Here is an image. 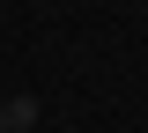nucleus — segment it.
Here are the masks:
<instances>
[{"instance_id": "f257e3e1", "label": "nucleus", "mask_w": 148, "mask_h": 133, "mask_svg": "<svg viewBox=\"0 0 148 133\" xmlns=\"http://www.w3.org/2000/svg\"><path fill=\"white\" fill-rule=\"evenodd\" d=\"M30 118H37V96H15V104L0 111V126H15V133H22V126H30Z\"/></svg>"}, {"instance_id": "f03ea898", "label": "nucleus", "mask_w": 148, "mask_h": 133, "mask_svg": "<svg viewBox=\"0 0 148 133\" xmlns=\"http://www.w3.org/2000/svg\"><path fill=\"white\" fill-rule=\"evenodd\" d=\"M0 133H8V126H0Z\"/></svg>"}]
</instances>
